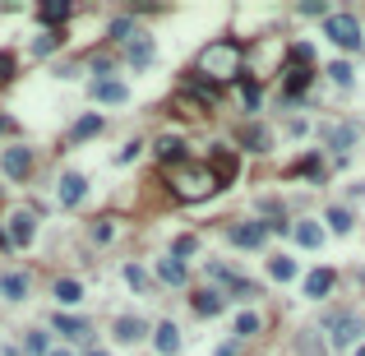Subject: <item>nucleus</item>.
<instances>
[{"label": "nucleus", "mask_w": 365, "mask_h": 356, "mask_svg": "<svg viewBox=\"0 0 365 356\" xmlns=\"http://www.w3.org/2000/svg\"><path fill=\"white\" fill-rule=\"evenodd\" d=\"M328 74H333V84H338V88H352V79H356V70L347 65V60H333L328 65Z\"/></svg>", "instance_id": "c85d7f7f"}, {"label": "nucleus", "mask_w": 365, "mask_h": 356, "mask_svg": "<svg viewBox=\"0 0 365 356\" xmlns=\"http://www.w3.org/2000/svg\"><path fill=\"white\" fill-rule=\"evenodd\" d=\"M125 56H130V65H134V70H148V65H153V56H157L153 37H134V42H130V51H125Z\"/></svg>", "instance_id": "f8f14e48"}, {"label": "nucleus", "mask_w": 365, "mask_h": 356, "mask_svg": "<svg viewBox=\"0 0 365 356\" xmlns=\"http://www.w3.org/2000/svg\"><path fill=\"white\" fill-rule=\"evenodd\" d=\"M79 296H84V282H74V278L55 282V301H60V305H79Z\"/></svg>", "instance_id": "5701e85b"}, {"label": "nucleus", "mask_w": 365, "mask_h": 356, "mask_svg": "<svg viewBox=\"0 0 365 356\" xmlns=\"http://www.w3.org/2000/svg\"><path fill=\"white\" fill-rule=\"evenodd\" d=\"M194 74H204L208 84H227V79H241V46L236 42H208L199 51V65Z\"/></svg>", "instance_id": "f257e3e1"}, {"label": "nucleus", "mask_w": 365, "mask_h": 356, "mask_svg": "<svg viewBox=\"0 0 365 356\" xmlns=\"http://www.w3.org/2000/svg\"><path fill=\"white\" fill-rule=\"evenodd\" d=\"M300 176H319V171H324V162H319V157H305V162H300Z\"/></svg>", "instance_id": "4c0bfd02"}, {"label": "nucleus", "mask_w": 365, "mask_h": 356, "mask_svg": "<svg viewBox=\"0 0 365 356\" xmlns=\"http://www.w3.org/2000/svg\"><path fill=\"white\" fill-rule=\"evenodd\" d=\"M361 334H365V315L361 310H343L338 319H333V334L328 338H333V347H352Z\"/></svg>", "instance_id": "20e7f679"}, {"label": "nucleus", "mask_w": 365, "mask_h": 356, "mask_svg": "<svg viewBox=\"0 0 365 356\" xmlns=\"http://www.w3.org/2000/svg\"><path fill=\"white\" fill-rule=\"evenodd\" d=\"M213 356H236V343H222V347H218V352H213Z\"/></svg>", "instance_id": "79ce46f5"}, {"label": "nucleus", "mask_w": 365, "mask_h": 356, "mask_svg": "<svg viewBox=\"0 0 365 356\" xmlns=\"http://www.w3.org/2000/svg\"><path fill=\"white\" fill-rule=\"evenodd\" d=\"M236 338H255L259 329H264V315H255V310H245V315H236Z\"/></svg>", "instance_id": "4be33fe9"}, {"label": "nucleus", "mask_w": 365, "mask_h": 356, "mask_svg": "<svg viewBox=\"0 0 365 356\" xmlns=\"http://www.w3.org/2000/svg\"><path fill=\"white\" fill-rule=\"evenodd\" d=\"M84 356H107V352H98V347H93V352H84Z\"/></svg>", "instance_id": "37998d69"}, {"label": "nucleus", "mask_w": 365, "mask_h": 356, "mask_svg": "<svg viewBox=\"0 0 365 356\" xmlns=\"http://www.w3.org/2000/svg\"><path fill=\"white\" fill-rule=\"evenodd\" d=\"M0 167H5V176H10V180H23L28 171H33V148H5Z\"/></svg>", "instance_id": "423d86ee"}, {"label": "nucleus", "mask_w": 365, "mask_h": 356, "mask_svg": "<svg viewBox=\"0 0 365 356\" xmlns=\"http://www.w3.org/2000/svg\"><path fill=\"white\" fill-rule=\"evenodd\" d=\"M93 98L98 102H125L130 93H125V84H116V79H98V84H93Z\"/></svg>", "instance_id": "a211bd4d"}, {"label": "nucleus", "mask_w": 365, "mask_h": 356, "mask_svg": "<svg viewBox=\"0 0 365 356\" xmlns=\"http://www.w3.org/2000/svg\"><path fill=\"white\" fill-rule=\"evenodd\" d=\"M264 236H268L264 223H241V227H232V245H241V250H255V245H264Z\"/></svg>", "instance_id": "6e6552de"}, {"label": "nucleus", "mask_w": 365, "mask_h": 356, "mask_svg": "<svg viewBox=\"0 0 365 356\" xmlns=\"http://www.w3.org/2000/svg\"><path fill=\"white\" fill-rule=\"evenodd\" d=\"M69 14H74V5H69V0H51V5H42V23H65Z\"/></svg>", "instance_id": "b1692460"}, {"label": "nucleus", "mask_w": 365, "mask_h": 356, "mask_svg": "<svg viewBox=\"0 0 365 356\" xmlns=\"http://www.w3.org/2000/svg\"><path fill=\"white\" fill-rule=\"evenodd\" d=\"M157 278L162 282H171V287H185V278H190V268L180 264L176 255H166V259H157Z\"/></svg>", "instance_id": "9d476101"}, {"label": "nucleus", "mask_w": 365, "mask_h": 356, "mask_svg": "<svg viewBox=\"0 0 365 356\" xmlns=\"http://www.w3.org/2000/svg\"><path fill=\"white\" fill-rule=\"evenodd\" d=\"M5 241H10V245H33L37 241V218H33V213H14Z\"/></svg>", "instance_id": "39448f33"}, {"label": "nucleus", "mask_w": 365, "mask_h": 356, "mask_svg": "<svg viewBox=\"0 0 365 356\" xmlns=\"http://www.w3.org/2000/svg\"><path fill=\"white\" fill-rule=\"evenodd\" d=\"M245 144H250V148H259V153H264V148H268V134H264V130H245Z\"/></svg>", "instance_id": "e433bc0d"}, {"label": "nucleus", "mask_w": 365, "mask_h": 356, "mask_svg": "<svg viewBox=\"0 0 365 356\" xmlns=\"http://www.w3.org/2000/svg\"><path fill=\"white\" fill-rule=\"evenodd\" d=\"M356 144V130L352 125H333L328 130V148H338V153H347V148Z\"/></svg>", "instance_id": "a878e982"}, {"label": "nucleus", "mask_w": 365, "mask_h": 356, "mask_svg": "<svg viewBox=\"0 0 365 356\" xmlns=\"http://www.w3.org/2000/svg\"><path fill=\"white\" fill-rule=\"evenodd\" d=\"M333 282H338V278H333V268H314L310 278H305V296H310V301H324V296L333 291Z\"/></svg>", "instance_id": "9b49d317"}, {"label": "nucleus", "mask_w": 365, "mask_h": 356, "mask_svg": "<svg viewBox=\"0 0 365 356\" xmlns=\"http://www.w3.org/2000/svg\"><path fill=\"white\" fill-rule=\"evenodd\" d=\"M310 65H305V60H296V65H291L287 70V98H300V93H305V88H310Z\"/></svg>", "instance_id": "2eb2a0df"}, {"label": "nucleus", "mask_w": 365, "mask_h": 356, "mask_svg": "<svg viewBox=\"0 0 365 356\" xmlns=\"http://www.w3.org/2000/svg\"><path fill=\"white\" fill-rule=\"evenodd\" d=\"M291 236H296V241L305 245V250H319V245H324V232H319V227H314V223H300V227H296V232H291Z\"/></svg>", "instance_id": "bb28decb"}, {"label": "nucleus", "mask_w": 365, "mask_h": 356, "mask_svg": "<svg viewBox=\"0 0 365 356\" xmlns=\"http://www.w3.org/2000/svg\"><path fill=\"white\" fill-rule=\"evenodd\" d=\"M55 46H60V33H46V37H37V42H33V56H51Z\"/></svg>", "instance_id": "72a5a7b5"}, {"label": "nucleus", "mask_w": 365, "mask_h": 356, "mask_svg": "<svg viewBox=\"0 0 365 356\" xmlns=\"http://www.w3.org/2000/svg\"><path fill=\"white\" fill-rule=\"evenodd\" d=\"M324 33H328L333 46H343V51H361V23L352 14H328L324 19Z\"/></svg>", "instance_id": "7ed1b4c3"}, {"label": "nucleus", "mask_w": 365, "mask_h": 356, "mask_svg": "<svg viewBox=\"0 0 365 356\" xmlns=\"http://www.w3.org/2000/svg\"><path fill=\"white\" fill-rule=\"evenodd\" d=\"M268 273H273L277 282H291V278H296V259H287V255H273V259H268Z\"/></svg>", "instance_id": "393cba45"}, {"label": "nucleus", "mask_w": 365, "mask_h": 356, "mask_svg": "<svg viewBox=\"0 0 365 356\" xmlns=\"http://www.w3.org/2000/svg\"><path fill=\"white\" fill-rule=\"evenodd\" d=\"M218 190H222V180H218L213 167H176L171 171V195H176V199L199 204V199H213Z\"/></svg>", "instance_id": "f03ea898"}, {"label": "nucleus", "mask_w": 365, "mask_h": 356, "mask_svg": "<svg viewBox=\"0 0 365 356\" xmlns=\"http://www.w3.org/2000/svg\"><path fill=\"white\" fill-rule=\"evenodd\" d=\"M153 343H157V352H162V356H176L180 352V329H176V324H157Z\"/></svg>", "instance_id": "ddd939ff"}, {"label": "nucleus", "mask_w": 365, "mask_h": 356, "mask_svg": "<svg viewBox=\"0 0 365 356\" xmlns=\"http://www.w3.org/2000/svg\"><path fill=\"white\" fill-rule=\"evenodd\" d=\"M236 93H241V102H245V112H259V107H264V88H259L255 79H236Z\"/></svg>", "instance_id": "dca6fc26"}, {"label": "nucleus", "mask_w": 365, "mask_h": 356, "mask_svg": "<svg viewBox=\"0 0 365 356\" xmlns=\"http://www.w3.org/2000/svg\"><path fill=\"white\" fill-rule=\"evenodd\" d=\"M194 310L204 315V319H213V315H222V291H194Z\"/></svg>", "instance_id": "6ab92c4d"}, {"label": "nucleus", "mask_w": 365, "mask_h": 356, "mask_svg": "<svg viewBox=\"0 0 365 356\" xmlns=\"http://www.w3.org/2000/svg\"><path fill=\"white\" fill-rule=\"evenodd\" d=\"M10 70H14V56L10 51H0V79H10Z\"/></svg>", "instance_id": "a19ab883"}, {"label": "nucleus", "mask_w": 365, "mask_h": 356, "mask_svg": "<svg viewBox=\"0 0 365 356\" xmlns=\"http://www.w3.org/2000/svg\"><path fill=\"white\" fill-rule=\"evenodd\" d=\"M213 171H218V180L222 185H227V180L236 176V153H227V148H218V153H213V162H208Z\"/></svg>", "instance_id": "412c9836"}, {"label": "nucleus", "mask_w": 365, "mask_h": 356, "mask_svg": "<svg viewBox=\"0 0 365 356\" xmlns=\"http://www.w3.org/2000/svg\"><path fill=\"white\" fill-rule=\"evenodd\" d=\"M356 356H365V347H361V352H356Z\"/></svg>", "instance_id": "49530a36"}, {"label": "nucleus", "mask_w": 365, "mask_h": 356, "mask_svg": "<svg viewBox=\"0 0 365 356\" xmlns=\"http://www.w3.org/2000/svg\"><path fill=\"white\" fill-rule=\"evenodd\" d=\"M55 329H60L65 338H74V343L88 338V319H74V315H55Z\"/></svg>", "instance_id": "aec40b11"}, {"label": "nucleus", "mask_w": 365, "mask_h": 356, "mask_svg": "<svg viewBox=\"0 0 365 356\" xmlns=\"http://www.w3.org/2000/svg\"><path fill=\"white\" fill-rule=\"evenodd\" d=\"M84 195H88V176H79V171H65V176H60V204H69V209H74Z\"/></svg>", "instance_id": "1a4fd4ad"}, {"label": "nucleus", "mask_w": 365, "mask_h": 356, "mask_svg": "<svg viewBox=\"0 0 365 356\" xmlns=\"http://www.w3.org/2000/svg\"><path fill=\"white\" fill-rule=\"evenodd\" d=\"M51 356H65V352H51Z\"/></svg>", "instance_id": "a18cd8bd"}, {"label": "nucleus", "mask_w": 365, "mask_h": 356, "mask_svg": "<svg viewBox=\"0 0 365 356\" xmlns=\"http://www.w3.org/2000/svg\"><path fill=\"white\" fill-rule=\"evenodd\" d=\"M125 282H130L134 291H144V287H148V273H144L139 264H125Z\"/></svg>", "instance_id": "473e14b6"}, {"label": "nucleus", "mask_w": 365, "mask_h": 356, "mask_svg": "<svg viewBox=\"0 0 365 356\" xmlns=\"http://www.w3.org/2000/svg\"><path fill=\"white\" fill-rule=\"evenodd\" d=\"M130 33H134V23H130V19H116V28H111V37H116V42H125V46H130V42H134Z\"/></svg>", "instance_id": "c9c22d12"}, {"label": "nucleus", "mask_w": 365, "mask_h": 356, "mask_svg": "<svg viewBox=\"0 0 365 356\" xmlns=\"http://www.w3.org/2000/svg\"><path fill=\"white\" fill-rule=\"evenodd\" d=\"M23 347H28L33 356H51V343H46V334H28V343H23Z\"/></svg>", "instance_id": "f704fd0d"}, {"label": "nucleus", "mask_w": 365, "mask_h": 356, "mask_svg": "<svg viewBox=\"0 0 365 356\" xmlns=\"http://www.w3.org/2000/svg\"><path fill=\"white\" fill-rule=\"evenodd\" d=\"M324 218H328V227H333V232H352V213H347V209H338V204H333V209L324 213Z\"/></svg>", "instance_id": "c756f323"}, {"label": "nucleus", "mask_w": 365, "mask_h": 356, "mask_svg": "<svg viewBox=\"0 0 365 356\" xmlns=\"http://www.w3.org/2000/svg\"><path fill=\"white\" fill-rule=\"evenodd\" d=\"M190 93H194L199 102H213V98H218V84H208L204 74H190Z\"/></svg>", "instance_id": "cd10ccee"}, {"label": "nucleus", "mask_w": 365, "mask_h": 356, "mask_svg": "<svg viewBox=\"0 0 365 356\" xmlns=\"http://www.w3.org/2000/svg\"><path fill=\"white\" fill-rule=\"evenodd\" d=\"M111 236H116V227H111V223H98V227H93V241H111Z\"/></svg>", "instance_id": "58836bf2"}, {"label": "nucleus", "mask_w": 365, "mask_h": 356, "mask_svg": "<svg viewBox=\"0 0 365 356\" xmlns=\"http://www.w3.org/2000/svg\"><path fill=\"white\" fill-rule=\"evenodd\" d=\"M98 130H102V116H84V121H74V139H93Z\"/></svg>", "instance_id": "2f4dec72"}, {"label": "nucleus", "mask_w": 365, "mask_h": 356, "mask_svg": "<svg viewBox=\"0 0 365 356\" xmlns=\"http://www.w3.org/2000/svg\"><path fill=\"white\" fill-rule=\"evenodd\" d=\"M300 352H305V356H319V338H300Z\"/></svg>", "instance_id": "ea45409f"}, {"label": "nucleus", "mask_w": 365, "mask_h": 356, "mask_svg": "<svg viewBox=\"0 0 365 356\" xmlns=\"http://www.w3.org/2000/svg\"><path fill=\"white\" fill-rule=\"evenodd\" d=\"M111 334H116V343L130 347V343H139V338L148 334V324H144V319H134V315H121V319L111 324Z\"/></svg>", "instance_id": "0eeeda50"}, {"label": "nucleus", "mask_w": 365, "mask_h": 356, "mask_svg": "<svg viewBox=\"0 0 365 356\" xmlns=\"http://www.w3.org/2000/svg\"><path fill=\"white\" fill-rule=\"evenodd\" d=\"M0 296L5 301H23L28 296V273H14V268L10 273H0Z\"/></svg>", "instance_id": "4468645a"}, {"label": "nucleus", "mask_w": 365, "mask_h": 356, "mask_svg": "<svg viewBox=\"0 0 365 356\" xmlns=\"http://www.w3.org/2000/svg\"><path fill=\"white\" fill-rule=\"evenodd\" d=\"M0 134H5V121H0Z\"/></svg>", "instance_id": "c03bdc74"}, {"label": "nucleus", "mask_w": 365, "mask_h": 356, "mask_svg": "<svg viewBox=\"0 0 365 356\" xmlns=\"http://www.w3.org/2000/svg\"><path fill=\"white\" fill-rule=\"evenodd\" d=\"M153 153L162 157V162H180V157H185V144H180L176 134H162V139L153 144Z\"/></svg>", "instance_id": "f3484780"}, {"label": "nucleus", "mask_w": 365, "mask_h": 356, "mask_svg": "<svg viewBox=\"0 0 365 356\" xmlns=\"http://www.w3.org/2000/svg\"><path fill=\"white\" fill-rule=\"evenodd\" d=\"M194 250H199V241H194V236H176V241H171V255H176L180 264H185V259L194 255Z\"/></svg>", "instance_id": "7c9ffc66"}]
</instances>
